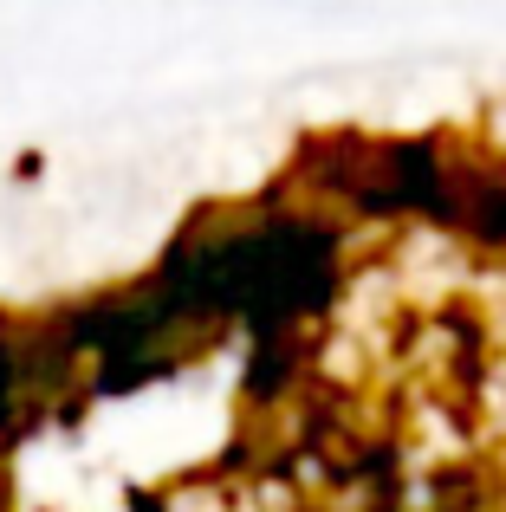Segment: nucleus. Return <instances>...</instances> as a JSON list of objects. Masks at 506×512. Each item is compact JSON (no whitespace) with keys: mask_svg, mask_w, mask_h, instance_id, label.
I'll list each match as a JSON object with an SVG mask.
<instances>
[{"mask_svg":"<svg viewBox=\"0 0 506 512\" xmlns=\"http://www.w3.org/2000/svg\"><path fill=\"white\" fill-rule=\"evenodd\" d=\"M33 363H39V350L13 325H0V428H7L13 415L26 409V396H33Z\"/></svg>","mask_w":506,"mask_h":512,"instance_id":"1","label":"nucleus"}]
</instances>
